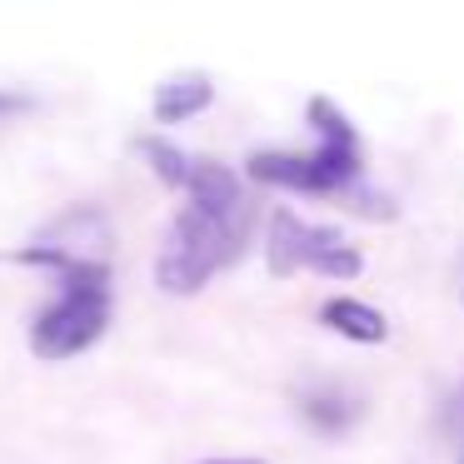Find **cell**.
Wrapping results in <instances>:
<instances>
[{"instance_id":"ba28073f","label":"cell","mask_w":464,"mask_h":464,"mask_svg":"<svg viewBox=\"0 0 464 464\" xmlns=\"http://www.w3.org/2000/svg\"><path fill=\"white\" fill-rule=\"evenodd\" d=\"M320 324L330 334H340V340H350V344H384L390 340V320H384L374 304L354 300V295H330V300L320 304Z\"/></svg>"},{"instance_id":"7c38bea8","label":"cell","mask_w":464,"mask_h":464,"mask_svg":"<svg viewBox=\"0 0 464 464\" xmlns=\"http://www.w3.org/2000/svg\"><path fill=\"white\" fill-rule=\"evenodd\" d=\"M459 464H464V459H459Z\"/></svg>"},{"instance_id":"9c48e42d","label":"cell","mask_w":464,"mask_h":464,"mask_svg":"<svg viewBox=\"0 0 464 464\" xmlns=\"http://www.w3.org/2000/svg\"><path fill=\"white\" fill-rule=\"evenodd\" d=\"M135 150L145 155V165H150V170L170 185V190H185V185H190L195 155H185L175 140H165V135H140V140H135Z\"/></svg>"},{"instance_id":"30bf717a","label":"cell","mask_w":464,"mask_h":464,"mask_svg":"<svg viewBox=\"0 0 464 464\" xmlns=\"http://www.w3.org/2000/svg\"><path fill=\"white\" fill-rule=\"evenodd\" d=\"M35 105H41V95L15 91V85H0V121H21V115L35 111Z\"/></svg>"},{"instance_id":"52a82bcc","label":"cell","mask_w":464,"mask_h":464,"mask_svg":"<svg viewBox=\"0 0 464 464\" xmlns=\"http://www.w3.org/2000/svg\"><path fill=\"white\" fill-rule=\"evenodd\" d=\"M215 105V81L205 71H180V75H165L150 95V115L155 125H185L195 115H205Z\"/></svg>"},{"instance_id":"277c9868","label":"cell","mask_w":464,"mask_h":464,"mask_svg":"<svg viewBox=\"0 0 464 464\" xmlns=\"http://www.w3.org/2000/svg\"><path fill=\"white\" fill-rule=\"evenodd\" d=\"M265 265H270L275 280L295 270H314L324 280H360L364 255L334 225H314L295 210H275L265 225Z\"/></svg>"},{"instance_id":"5b68a950","label":"cell","mask_w":464,"mask_h":464,"mask_svg":"<svg viewBox=\"0 0 464 464\" xmlns=\"http://www.w3.org/2000/svg\"><path fill=\"white\" fill-rule=\"evenodd\" d=\"M295 404H300V420L310 424L320 440H344V434L364 420V394L350 390V384H340V380L304 384Z\"/></svg>"},{"instance_id":"6da1fadb","label":"cell","mask_w":464,"mask_h":464,"mask_svg":"<svg viewBox=\"0 0 464 464\" xmlns=\"http://www.w3.org/2000/svg\"><path fill=\"white\" fill-rule=\"evenodd\" d=\"M304 115H310V130H314L310 150H255L250 160H245V175L270 185V190L344 200V195L364 180L360 130H354V121L330 101V95H310Z\"/></svg>"},{"instance_id":"7a4b0ae2","label":"cell","mask_w":464,"mask_h":464,"mask_svg":"<svg viewBox=\"0 0 464 464\" xmlns=\"http://www.w3.org/2000/svg\"><path fill=\"white\" fill-rule=\"evenodd\" d=\"M115 314V295H111V265L105 260H75L71 270L55 275V295L31 314V350L41 360H75L85 354Z\"/></svg>"},{"instance_id":"8fae6325","label":"cell","mask_w":464,"mask_h":464,"mask_svg":"<svg viewBox=\"0 0 464 464\" xmlns=\"http://www.w3.org/2000/svg\"><path fill=\"white\" fill-rule=\"evenodd\" d=\"M200 464H265V459H250V454H225V459H200Z\"/></svg>"},{"instance_id":"3957f363","label":"cell","mask_w":464,"mask_h":464,"mask_svg":"<svg viewBox=\"0 0 464 464\" xmlns=\"http://www.w3.org/2000/svg\"><path fill=\"white\" fill-rule=\"evenodd\" d=\"M245 250V225L215 220L190 205H180L155 255V285L165 295H200L235 255Z\"/></svg>"},{"instance_id":"8992f818","label":"cell","mask_w":464,"mask_h":464,"mask_svg":"<svg viewBox=\"0 0 464 464\" xmlns=\"http://www.w3.org/2000/svg\"><path fill=\"white\" fill-rule=\"evenodd\" d=\"M185 205L200 215H215V220L245 225V185L230 165L220 160H195L190 185H185Z\"/></svg>"}]
</instances>
